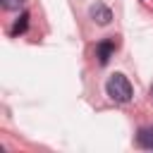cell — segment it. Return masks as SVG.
I'll return each instance as SVG.
<instances>
[{
	"instance_id": "1",
	"label": "cell",
	"mask_w": 153,
	"mask_h": 153,
	"mask_svg": "<svg viewBox=\"0 0 153 153\" xmlns=\"http://www.w3.org/2000/svg\"><path fill=\"white\" fill-rule=\"evenodd\" d=\"M105 91H108V96H110L115 103H127V100H131V84H129V79H127L124 74H120V72H115V74L108 79Z\"/></svg>"
},
{
	"instance_id": "2",
	"label": "cell",
	"mask_w": 153,
	"mask_h": 153,
	"mask_svg": "<svg viewBox=\"0 0 153 153\" xmlns=\"http://www.w3.org/2000/svg\"><path fill=\"white\" fill-rule=\"evenodd\" d=\"M91 19L93 22H98L100 26H105V24H110V19H112V12L103 5V2H96V5H91Z\"/></svg>"
},
{
	"instance_id": "3",
	"label": "cell",
	"mask_w": 153,
	"mask_h": 153,
	"mask_svg": "<svg viewBox=\"0 0 153 153\" xmlns=\"http://www.w3.org/2000/svg\"><path fill=\"white\" fill-rule=\"evenodd\" d=\"M112 53H115V41H112V38L100 41V43H98V48H96V57H98V62H100V65H108V62H110V57H112Z\"/></svg>"
},
{
	"instance_id": "4",
	"label": "cell",
	"mask_w": 153,
	"mask_h": 153,
	"mask_svg": "<svg viewBox=\"0 0 153 153\" xmlns=\"http://www.w3.org/2000/svg\"><path fill=\"white\" fill-rule=\"evenodd\" d=\"M136 143L141 148H151L153 151V127H141L136 134Z\"/></svg>"
},
{
	"instance_id": "5",
	"label": "cell",
	"mask_w": 153,
	"mask_h": 153,
	"mask_svg": "<svg viewBox=\"0 0 153 153\" xmlns=\"http://www.w3.org/2000/svg\"><path fill=\"white\" fill-rule=\"evenodd\" d=\"M26 26H29V14H26V12H22V14H19V19H17V22H14V26H12V36L24 33V31H26Z\"/></svg>"
},
{
	"instance_id": "6",
	"label": "cell",
	"mask_w": 153,
	"mask_h": 153,
	"mask_svg": "<svg viewBox=\"0 0 153 153\" xmlns=\"http://www.w3.org/2000/svg\"><path fill=\"white\" fill-rule=\"evenodd\" d=\"M0 2H2V7H5V10H19L24 0H0Z\"/></svg>"
},
{
	"instance_id": "7",
	"label": "cell",
	"mask_w": 153,
	"mask_h": 153,
	"mask_svg": "<svg viewBox=\"0 0 153 153\" xmlns=\"http://www.w3.org/2000/svg\"><path fill=\"white\" fill-rule=\"evenodd\" d=\"M151 96H153V86H151Z\"/></svg>"
}]
</instances>
